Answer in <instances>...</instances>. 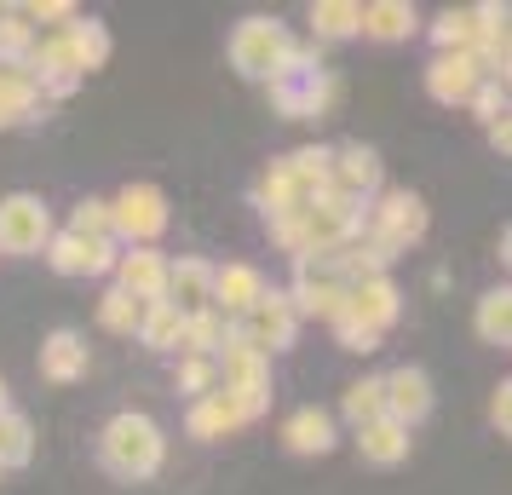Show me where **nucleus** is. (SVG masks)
<instances>
[{"label": "nucleus", "instance_id": "1", "mask_svg": "<svg viewBox=\"0 0 512 495\" xmlns=\"http://www.w3.org/2000/svg\"><path fill=\"white\" fill-rule=\"evenodd\" d=\"M98 467L121 478V484H144V478H156L167 467V432L156 415H144V409H121L104 421L98 432Z\"/></svg>", "mask_w": 512, "mask_h": 495}, {"label": "nucleus", "instance_id": "2", "mask_svg": "<svg viewBox=\"0 0 512 495\" xmlns=\"http://www.w3.org/2000/svg\"><path fill=\"white\" fill-rule=\"evenodd\" d=\"M265 93H271V110L282 121H317L334 104L340 81H334V70H323L317 41H294L288 58H282V70L265 81Z\"/></svg>", "mask_w": 512, "mask_h": 495}, {"label": "nucleus", "instance_id": "3", "mask_svg": "<svg viewBox=\"0 0 512 495\" xmlns=\"http://www.w3.org/2000/svg\"><path fill=\"white\" fill-rule=\"evenodd\" d=\"M432 225V213L420 202L415 190H380L369 208H363V236L380 242L386 254H403V248H415L420 236Z\"/></svg>", "mask_w": 512, "mask_h": 495}, {"label": "nucleus", "instance_id": "4", "mask_svg": "<svg viewBox=\"0 0 512 495\" xmlns=\"http://www.w3.org/2000/svg\"><path fill=\"white\" fill-rule=\"evenodd\" d=\"M167 196L162 185H121L110 196V236H116V248H156V236L167 231Z\"/></svg>", "mask_w": 512, "mask_h": 495}, {"label": "nucleus", "instance_id": "5", "mask_svg": "<svg viewBox=\"0 0 512 495\" xmlns=\"http://www.w3.org/2000/svg\"><path fill=\"white\" fill-rule=\"evenodd\" d=\"M288 47H294V35H288V24H277V18H242V24L231 29V41H225L231 70L242 75V81H271V75L282 70Z\"/></svg>", "mask_w": 512, "mask_h": 495}, {"label": "nucleus", "instance_id": "6", "mask_svg": "<svg viewBox=\"0 0 512 495\" xmlns=\"http://www.w3.org/2000/svg\"><path fill=\"white\" fill-rule=\"evenodd\" d=\"M52 231H58V225H52L47 196H35V190H12V196H0V254H18V260L47 254Z\"/></svg>", "mask_w": 512, "mask_h": 495}, {"label": "nucleus", "instance_id": "7", "mask_svg": "<svg viewBox=\"0 0 512 495\" xmlns=\"http://www.w3.org/2000/svg\"><path fill=\"white\" fill-rule=\"evenodd\" d=\"M236 329H242V340H248L254 352L277 357V352H288V346L300 340V317H294V306H288V294H282V288L265 283V294L254 300V311H248Z\"/></svg>", "mask_w": 512, "mask_h": 495}, {"label": "nucleus", "instance_id": "8", "mask_svg": "<svg viewBox=\"0 0 512 495\" xmlns=\"http://www.w3.org/2000/svg\"><path fill=\"white\" fill-rule=\"evenodd\" d=\"M116 236H75V231H52L47 254L41 260L58 271V277H110L116 271Z\"/></svg>", "mask_w": 512, "mask_h": 495}, {"label": "nucleus", "instance_id": "9", "mask_svg": "<svg viewBox=\"0 0 512 495\" xmlns=\"http://www.w3.org/2000/svg\"><path fill=\"white\" fill-rule=\"evenodd\" d=\"M288 294V306H294V317H317V323H334L340 317V306H346V283L328 271V265H300L294 271V283L282 288Z\"/></svg>", "mask_w": 512, "mask_h": 495}, {"label": "nucleus", "instance_id": "10", "mask_svg": "<svg viewBox=\"0 0 512 495\" xmlns=\"http://www.w3.org/2000/svg\"><path fill=\"white\" fill-rule=\"evenodd\" d=\"M380 386H386V421L409 426V432H415V426L432 415V403H438L432 375H426L420 363H403V369H392V375H380Z\"/></svg>", "mask_w": 512, "mask_h": 495}, {"label": "nucleus", "instance_id": "11", "mask_svg": "<svg viewBox=\"0 0 512 495\" xmlns=\"http://www.w3.org/2000/svg\"><path fill=\"white\" fill-rule=\"evenodd\" d=\"M127 300H139V306H150V300H167V254L162 248H121L116 254V271H110Z\"/></svg>", "mask_w": 512, "mask_h": 495}, {"label": "nucleus", "instance_id": "12", "mask_svg": "<svg viewBox=\"0 0 512 495\" xmlns=\"http://www.w3.org/2000/svg\"><path fill=\"white\" fill-rule=\"evenodd\" d=\"M334 190L369 208L374 196L386 190V162H380V150H369V144H340V150H334Z\"/></svg>", "mask_w": 512, "mask_h": 495}, {"label": "nucleus", "instance_id": "13", "mask_svg": "<svg viewBox=\"0 0 512 495\" xmlns=\"http://www.w3.org/2000/svg\"><path fill=\"white\" fill-rule=\"evenodd\" d=\"M259 294H265V277H259V265H248V260L213 265V300H208V306L219 311L225 323H242V317L254 311Z\"/></svg>", "mask_w": 512, "mask_h": 495}, {"label": "nucleus", "instance_id": "14", "mask_svg": "<svg viewBox=\"0 0 512 495\" xmlns=\"http://www.w3.org/2000/svg\"><path fill=\"white\" fill-rule=\"evenodd\" d=\"M346 317H357L363 329L386 334L403 317V288L392 277H369V283H351L346 288Z\"/></svg>", "mask_w": 512, "mask_h": 495}, {"label": "nucleus", "instance_id": "15", "mask_svg": "<svg viewBox=\"0 0 512 495\" xmlns=\"http://www.w3.org/2000/svg\"><path fill=\"white\" fill-rule=\"evenodd\" d=\"M478 81H484V70H478L472 52H432V64H426V93L438 98V104H449V110L466 104Z\"/></svg>", "mask_w": 512, "mask_h": 495}, {"label": "nucleus", "instance_id": "16", "mask_svg": "<svg viewBox=\"0 0 512 495\" xmlns=\"http://www.w3.org/2000/svg\"><path fill=\"white\" fill-rule=\"evenodd\" d=\"M242 426H248V415H242L236 398L231 392H219V386L185 409V432L196 438V444H219V438H231V432H242Z\"/></svg>", "mask_w": 512, "mask_h": 495}, {"label": "nucleus", "instance_id": "17", "mask_svg": "<svg viewBox=\"0 0 512 495\" xmlns=\"http://www.w3.org/2000/svg\"><path fill=\"white\" fill-rule=\"evenodd\" d=\"M334 444H340V432H334V415L328 409H317V403L288 409V421H282V449L288 455H328Z\"/></svg>", "mask_w": 512, "mask_h": 495}, {"label": "nucleus", "instance_id": "18", "mask_svg": "<svg viewBox=\"0 0 512 495\" xmlns=\"http://www.w3.org/2000/svg\"><path fill=\"white\" fill-rule=\"evenodd\" d=\"M167 300L185 311H208L213 300V265L202 254H179V260H167Z\"/></svg>", "mask_w": 512, "mask_h": 495}, {"label": "nucleus", "instance_id": "19", "mask_svg": "<svg viewBox=\"0 0 512 495\" xmlns=\"http://www.w3.org/2000/svg\"><path fill=\"white\" fill-rule=\"evenodd\" d=\"M87 340L75 329H52L47 340H41V380H52V386H75V380H87Z\"/></svg>", "mask_w": 512, "mask_h": 495}, {"label": "nucleus", "instance_id": "20", "mask_svg": "<svg viewBox=\"0 0 512 495\" xmlns=\"http://www.w3.org/2000/svg\"><path fill=\"white\" fill-rule=\"evenodd\" d=\"M415 29H420L415 0H369L357 35H369V41H380V47H392V41H409Z\"/></svg>", "mask_w": 512, "mask_h": 495}, {"label": "nucleus", "instance_id": "21", "mask_svg": "<svg viewBox=\"0 0 512 495\" xmlns=\"http://www.w3.org/2000/svg\"><path fill=\"white\" fill-rule=\"evenodd\" d=\"M254 208L265 213V225H277V219L305 213V190L294 185V173H288L282 162H271L265 173H259V185H254Z\"/></svg>", "mask_w": 512, "mask_h": 495}, {"label": "nucleus", "instance_id": "22", "mask_svg": "<svg viewBox=\"0 0 512 495\" xmlns=\"http://www.w3.org/2000/svg\"><path fill=\"white\" fill-rule=\"evenodd\" d=\"M409 426H397V421H369V426H357V455L369 461V467H397V461H409Z\"/></svg>", "mask_w": 512, "mask_h": 495}, {"label": "nucleus", "instance_id": "23", "mask_svg": "<svg viewBox=\"0 0 512 495\" xmlns=\"http://www.w3.org/2000/svg\"><path fill=\"white\" fill-rule=\"evenodd\" d=\"M472 329H478V340L495 346V352H507L512 346V288L507 283L478 294V306H472Z\"/></svg>", "mask_w": 512, "mask_h": 495}, {"label": "nucleus", "instance_id": "24", "mask_svg": "<svg viewBox=\"0 0 512 495\" xmlns=\"http://www.w3.org/2000/svg\"><path fill=\"white\" fill-rule=\"evenodd\" d=\"M139 346H150V352H179V340H185V311L173 306V300H150V306L139 311Z\"/></svg>", "mask_w": 512, "mask_h": 495}, {"label": "nucleus", "instance_id": "25", "mask_svg": "<svg viewBox=\"0 0 512 495\" xmlns=\"http://www.w3.org/2000/svg\"><path fill=\"white\" fill-rule=\"evenodd\" d=\"M58 35L70 41V52H75V64H81V75H93V70H104V64H110V29L98 24V18L75 12L70 24L58 29Z\"/></svg>", "mask_w": 512, "mask_h": 495}, {"label": "nucleus", "instance_id": "26", "mask_svg": "<svg viewBox=\"0 0 512 495\" xmlns=\"http://www.w3.org/2000/svg\"><path fill=\"white\" fill-rule=\"evenodd\" d=\"M282 167L294 173V185L305 190V202L323 196V190H334V150H328V144H300V150L282 156Z\"/></svg>", "mask_w": 512, "mask_h": 495}, {"label": "nucleus", "instance_id": "27", "mask_svg": "<svg viewBox=\"0 0 512 495\" xmlns=\"http://www.w3.org/2000/svg\"><path fill=\"white\" fill-rule=\"evenodd\" d=\"M357 24H363V0H317L311 6V41H357Z\"/></svg>", "mask_w": 512, "mask_h": 495}, {"label": "nucleus", "instance_id": "28", "mask_svg": "<svg viewBox=\"0 0 512 495\" xmlns=\"http://www.w3.org/2000/svg\"><path fill=\"white\" fill-rule=\"evenodd\" d=\"M35 461V421L24 409H6L0 415V472H18Z\"/></svg>", "mask_w": 512, "mask_h": 495}, {"label": "nucleus", "instance_id": "29", "mask_svg": "<svg viewBox=\"0 0 512 495\" xmlns=\"http://www.w3.org/2000/svg\"><path fill=\"white\" fill-rule=\"evenodd\" d=\"M35 110H41V87L24 70H0V127L35 121Z\"/></svg>", "mask_w": 512, "mask_h": 495}, {"label": "nucleus", "instance_id": "30", "mask_svg": "<svg viewBox=\"0 0 512 495\" xmlns=\"http://www.w3.org/2000/svg\"><path fill=\"white\" fill-rule=\"evenodd\" d=\"M340 415L351 421V432H357V426H369V421H380V415H386V386H380V375L351 380L346 398H340Z\"/></svg>", "mask_w": 512, "mask_h": 495}, {"label": "nucleus", "instance_id": "31", "mask_svg": "<svg viewBox=\"0 0 512 495\" xmlns=\"http://www.w3.org/2000/svg\"><path fill=\"white\" fill-rule=\"evenodd\" d=\"M225 346V317L219 311H190L185 317V340H179V357H219Z\"/></svg>", "mask_w": 512, "mask_h": 495}, {"label": "nucleus", "instance_id": "32", "mask_svg": "<svg viewBox=\"0 0 512 495\" xmlns=\"http://www.w3.org/2000/svg\"><path fill=\"white\" fill-rule=\"evenodd\" d=\"M426 35H432V47H438V52H472V41H478L472 6H449V12H438Z\"/></svg>", "mask_w": 512, "mask_h": 495}, {"label": "nucleus", "instance_id": "33", "mask_svg": "<svg viewBox=\"0 0 512 495\" xmlns=\"http://www.w3.org/2000/svg\"><path fill=\"white\" fill-rule=\"evenodd\" d=\"M35 52V29L24 24V12H0V70H24Z\"/></svg>", "mask_w": 512, "mask_h": 495}, {"label": "nucleus", "instance_id": "34", "mask_svg": "<svg viewBox=\"0 0 512 495\" xmlns=\"http://www.w3.org/2000/svg\"><path fill=\"white\" fill-rule=\"evenodd\" d=\"M139 300H127V294H121V288H104V294H98V329L104 334H133L139 329Z\"/></svg>", "mask_w": 512, "mask_h": 495}, {"label": "nucleus", "instance_id": "35", "mask_svg": "<svg viewBox=\"0 0 512 495\" xmlns=\"http://www.w3.org/2000/svg\"><path fill=\"white\" fill-rule=\"evenodd\" d=\"M173 386H179L190 403L208 398L213 386H219V363H213V357H179V369H173Z\"/></svg>", "mask_w": 512, "mask_h": 495}, {"label": "nucleus", "instance_id": "36", "mask_svg": "<svg viewBox=\"0 0 512 495\" xmlns=\"http://www.w3.org/2000/svg\"><path fill=\"white\" fill-rule=\"evenodd\" d=\"M64 231L75 236H110V196H81L70 208V225Z\"/></svg>", "mask_w": 512, "mask_h": 495}, {"label": "nucleus", "instance_id": "37", "mask_svg": "<svg viewBox=\"0 0 512 495\" xmlns=\"http://www.w3.org/2000/svg\"><path fill=\"white\" fill-rule=\"evenodd\" d=\"M328 329H334V340H340V352H357V357L380 352V334H374V329H363L357 317H346V306H340V317H334Z\"/></svg>", "mask_w": 512, "mask_h": 495}, {"label": "nucleus", "instance_id": "38", "mask_svg": "<svg viewBox=\"0 0 512 495\" xmlns=\"http://www.w3.org/2000/svg\"><path fill=\"white\" fill-rule=\"evenodd\" d=\"M466 110L484 121V127H489V121H501V116H507V87H501V81H478L472 98H466Z\"/></svg>", "mask_w": 512, "mask_h": 495}, {"label": "nucleus", "instance_id": "39", "mask_svg": "<svg viewBox=\"0 0 512 495\" xmlns=\"http://www.w3.org/2000/svg\"><path fill=\"white\" fill-rule=\"evenodd\" d=\"M18 12H24L29 29H35V24H58V29H64L81 6H75V0H29V6H18Z\"/></svg>", "mask_w": 512, "mask_h": 495}, {"label": "nucleus", "instance_id": "40", "mask_svg": "<svg viewBox=\"0 0 512 495\" xmlns=\"http://www.w3.org/2000/svg\"><path fill=\"white\" fill-rule=\"evenodd\" d=\"M489 426H495L501 438L512 432V380H501V386L489 392Z\"/></svg>", "mask_w": 512, "mask_h": 495}, {"label": "nucleus", "instance_id": "41", "mask_svg": "<svg viewBox=\"0 0 512 495\" xmlns=\"http://www.w3.org/2000/svg\"><path fill=\"white\" fill-rule=\"evenodd\" d=\"M484 133H489V144H495L501 156H507V150H512V121H507V116H501V121H489Z\"/></svg>", "mask_w": 512, "mask_h": 495}, {"label": "nucleus", "instance_id": "42", "mask_svg": "<svg viewBox=\"0 0 512 495\" xmlns=\"http://www.w3.org/2000/svg\"><path fill=\"white\" fill-rule=\"evenodd\" d=\"M6 409H12V392H6V375H0V415H6Z\"/></svg>", "mask_w": 512, "mask_h": 495}]
</instances>
